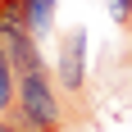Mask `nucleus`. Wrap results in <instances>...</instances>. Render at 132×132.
Wrapping results in <instances>:
<instances>
[{"label": "nucleus", "instance_id": "obj_6", "mask_svg": "<svg viewBox=\"0 0 132 132\" xmlns=\"http://www.w3.org/2000/svg\"><path fill=\"white\" fill-rule=\"evenodd\" d=\"M109 18L119 27H132V0H109Z\"/></svg>", "mask_w": 132, "mask_h": 132}, {"label": "nucleus", "instance_id": "obj_5", "mask_svg": "<svg viewBox=\"0 0 132 132\" xmlns=\"http://www.w3.org/2000/svg\"><path fill=\"white\" fill-rule=\"evenodd\" d=\"M14 100H18V73H14V59L0 41V119L14 114Z\"/></svg>", "mask_w": 132, "mask_h": 132}, {"label": "nucleus", "instance_id": "obj_1", "mask_svg": "<svg viewBox=\"0 0 132 132\" xmlns=\"http://www.w3.org/2000/svg\"><path fill=\"white\" fill-rule=\"evenodd\" d=\"M14 123L23 132H64V91L55 82L50 59L18 73V100H14Z\"/></svg>", "mask_w": 132, "mask_h": 132}, {"label": "nucleus", "instance_id": "obj_7", "mask_svg": "<svg viewBox=\"0 0 132 132\" xmlns=\"http://www.w3.org/2000/svg\"><path fill=\"white\" fill-rule=\"evenodd\" d=\"M0 132H23V128L14 123V114H5V119H0Z\"/></svg>", "mask_w": 132, "mask_h": 132}, {"label": "nucleus", "instance_id": "obj_3", "mask_svg": "<svg viewBox=\"0 0 132 132\" xmlns=\"http://www.w3.org/2000/svg\"><path fill=\"white\" fill-rule=\"evenodd\" d=\"M55 14H59V0H27V32L37 41H50Z\"/></svg>", "mask_w": 132, "mask_h": 132}, {"label": "nucleus", "instance_id": "obj_4", "mask_svg": "<svg viewBox=\"0 0 132 132\" xmlns=\"http://www.w3.org/2000/svg\"><path fill=\"white\" fill-rule=\"evenodd\" d=\"M27 32V0H0V41L9 46Z\"/></svg>", "mask_w": 132, "mask_h": 132}, {"label": "nucleus", "instance_id": "obj_2", "mask_svg": "<svg viewBox=\"0 0 132 132\" xmlns=\"http://www.w3.org/2000/svg\"><path fill=\"white\" fill-rule=\"evenodd\" d=\"M87 27H68L59 46H55V82H59V91L68 100H82L87 96Z\"/></svg>", "mask_w": 132, "mask_h": 132}]
</instances>
